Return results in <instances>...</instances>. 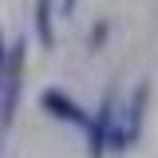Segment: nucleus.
I'll use <instances>...</instances> for the list:
<instances>
[{
    "label": "nucleus",
    "mask_w": 158,
    "mask_h": 158,
    "mask_svg": "<svg viewBox=\"0 0 158 158\" xmlns=\"http://www.w3.org/2000/svg\"><path fill=\"white\" fill-rule=\"evenodd\" d=\"M146 107H150V83L142 79L135 83L131 99L115 111V123H111V138H107V154H127L142 138V123H146Z\"/></svg>",
    "instance_id": "1"
},
{
    "label": "nucleus",
    "mask_w": 158,
    "mask_h": 158,
    "mask_svg": "<svg viewBox=\"0 0 158 158\" xmlns=\"http://www.w3.org/2000/svg\"><path fill=\"white\" fill-rule=\"evenodd\" d=\"M24 67H28V44L12 40L8 44V63H4V79H0V131L12 127L20 107V91H24Z\"/></svg>",
    "instance_id": "2"
},
{
    "label": "nucleus",
    "mask_w": 158,
    "mask_h": 158,
    "mask_svg": "<svg viewBox=\"0 0 158 158\" xmlns=\"http://www.w3.org/2000/svg\"><path fill=\"white\" fill-rule=\"evenodd\" d=\"M115 111H118V95H115V91H107V95L99 99L91 123L83 127V135H87V158H107V138H111Z\"/></svg>",
    "instance_id": "3"
},
{
    "label": "nucleus",
    "mask_w": 158,
    "mask_h": 158,
    "mask_svg": "<svg viewBox=\"0 0 158 158\" xmlns=\"http://www.w3.org/2000/svg\"><path fill=\"white\" fill-rule=\"evenodd\" d=\"M40 111L48 118H56V123H67V127H87L91 123V111H83L75 99L67 95V91H59V87H44L40 91Z\"/></svg>",
    "instance_id": "4"
},
{
    "label": "nucleus",
    "mask_w": 158,
    "mask_h": 158,
    "mask_svg": "<svg viewBox=\"0 0 158 158\" xmlns=\"http://www.w3.org/2000/svg\"><path fill=\"white\" fill-rule=\"evenodd\" d=\"M32 28H36V44L44 52L56 48V0H36L32 8Z\"/></svg>",
    "instance_id": "5"
},
{
    "label": "nucleus",
    "mask_w": 158,
    "mask_h": 158,
    "mask_svg": "<svg viewBox=\"0 0 158 158\" xmlns=\"http://www.w3.org/2000/svg\"><path fill=\"white\" fill-rule=\"evenodd\" d=\"M107 36H111V20H99L95 28H91V36H87V48H91V52H99V48L107 44Z\"/></svg>",
    "instance_id": "6"
},
{
    "label": "nucleus",
    "mask_w": 158,
    "mask_h": 158,
    "mask_svg": "<svg viewBox=\"0 0 158 158\" xmlns=\"http://www.w3.org/2000/svg\"><path fill=\"white\" fill-rule=\"evenodd\" d=\"M4 63H8V40H4V32H0V79H4Z\"/></svg>",
    "instance_id": "7"
},
{
    "label": "nucleus",
    "mask_w": 158,
    "mask_h": 158,
    "mask_svg": "<svg viewBox=\"0 0 158 158\" xmlns=\"http://www.w3.org/2000/svg\"><path fill=\"white\" fill-rule=\"evenodd\" d=\"M75 4H79V0H59V12H63V16H71V12H75Z\"/></svg>",
    "instance_id": "8"
},
{
    "label": "nucleus",
    "mask_w": 158,
    "mask_h": 158,
    "mask_svg": "<svg viewBox=\"0 0 158 158\" xmlns=\"http://www.w3.org/2000/svg\"><path fill=\"white\" fill-rule=\"evenodd\" d=\"M0 150H4V131H0Z\"/></svg>",
    "instance_id": "9"
}]
</instances>
